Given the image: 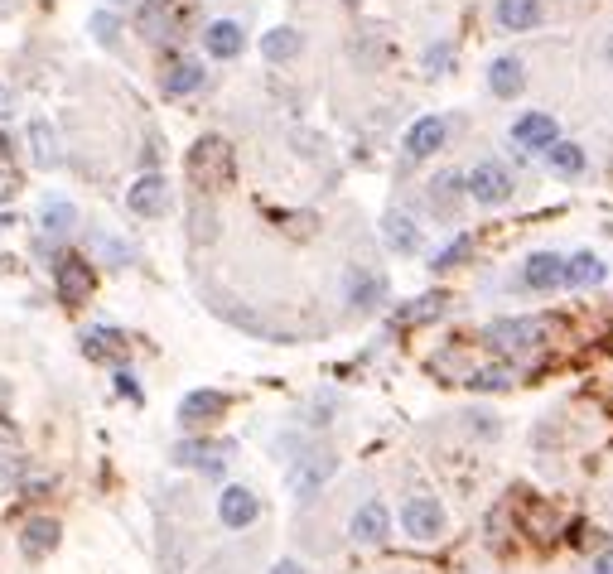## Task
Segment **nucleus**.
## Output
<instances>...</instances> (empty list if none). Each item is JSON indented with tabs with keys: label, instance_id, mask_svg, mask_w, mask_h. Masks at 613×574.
Listing matches in <instances>:
<instances>
[{
	"label": "nucleus",
	"instance_id": "1",
	"mask_svg": "<svg viewBox=\"0 0 613 574\" xmlns=\"http://www.w3.org/2000/svg\"><path fill=\"white\" fill-rule=\"evenodd\" d=\"M189 179L198 189H223L232 179V145L223 136H203L189 150Z\"/></svg>",
	"mask_w": 613,
	"mask_h": 574
},
{
	"label": "nucleus",
	"instance_id": "2",
	"mask_svg": "<svg viewBox=\"0 0 613 574\" xmlns=\"http://www.w3.org/2000/svg\"><path fill=\"white\" fill-rule=\"evenodd\" d=\"M54 285H58V300L68 304V309H78V304L92 300V290H97V271L87 266L83 256H58Z\"/></svg>",
	"mask_w": 613,
	"mask_h": 574
},
{
	"label": "nucleus",
	"instance_id": "3",
	"mask_svg": "<svg viewBox=\"0 0 613 574\" xmlns=\"http://www.w3.org/2000/svg\"><path fill=\"white\" fill-rule=\"evenodd\" d=\"M498 353H527V348H536L541 338H546V324L541 319H498V324H488V333H483Z\"/></svg>",
	"mask_w": 613,
	"mask_h": 574
},
{
	"label": "nucleus",
	"instance_id": "4",
	"mask_svg": "<svg viewBox=\"0 0 613 574\" xmlns=\"http://www.w3.org/2000/svg\"><path fill=\"white\" fill-rule=\"evenodd\" d=\"M126 208L136 218H165L169 213V179L165 174H140L136 184L126 189Z\"/></svg>",
	"mask_w": 613,
	"mask_h": 574
},
{
	"label": "nucleus",
	"instance_id": "5",
	"mask_svg": "<svg viewBox=\"0 0 613 574\" xmlns=\"http://www.w3.org/2000/svg\"><path fill=\"white\" fill-rule=\"evenodd\" d=\"M401 526H406V536H416V541H435V536L445 531V507H440L435 497H411V502L401 507Z\"/></svg>",
	"mask_w": 613,
	"mask_h": 574
},
{
	"label": "nucleus",
	"instance_id": "6",
	"mask_svg": "<svg viewBox=\"0 0 613 574\" xmlns=\"http://www.w3.org/2000/svg\"><path fill=\"white\" fill-rule=\"evenodd\" d=\"M464 193H474L478 203L498 208V203L512 198V174H507L502 164H474V174L464 179Z\"/></svg>",
	"mask_w": 613,
	"mask_h": 574
},
{
	"label": "nucleus",
	"instance_id": "7",
	"mask_svg": "<svg viewBox=\"0 0 613 574\" xmlns=\"http://www.w3.org/2000/svg\"><path fill=\"white\" fill-rule=\"evenodd\" d=\"M227 444H213V439H184V444H174V464L179 468H203L208 478H218L227 468Z\"/></svg>",
	"mask_w": 613,
	"mask_h": 574
},
{
	"label": "nucleus",
	"instance_id": "8",
	"mask_svg": "<svg viewBox=\"0 0 613 574\" xmlns=\"http://www.w3.org/2000/svg\"><path fill=\"white\" fill-rule=\"evenodd\" d=\"M256 517H261V497H256V492L223 488V497H218V521H223L227 531H247Z\"/></svg>",
	"mask_w": 613,
	"mask_h": 574
},
{
	"label": "nucleus",
	"instance_id": "9",
	"mask_svg": "<svg viewBox=\"0 0 613 574\" xmlns=\"http://www.w3.org/2000/svg\"><path fill=\"white\" fill-rule=\"evenodd\" d=\"M348 531H353V541H363V546H382L391 536V512L372 497V502H363V507L353 512V526H348Z\"/></svg>",
	"mask_w": 613,
	"mask_h": 574
},
{
	"label": "nucleus",
	"instance_id": "10",
	"mask_svg": "<svg viewBox=\"0 0 613 574\" xmlns=\"http://www.w3.org/2000/svg\"><path fill=\"white\" fill-rule=\"evenodd\" d=\"M223 410H227V396L223 391H189L184 401H179V420L189 425V430H198V425H208V420H223Z\"/></svg>",
	"mask_w": 613,
	"mask_h": 574
},
{
	"label": "nucleus",
	"instance_id": "11",
	"mask_svg": "<svg viewBox=\"0 0 613 574\" xmlns=\"http://www.w3.org/2000/svg\"><path fill=\"white\" fill-rule=\"evenodd\" d=\"M58 536H63V526L54 517H29L25 531H20V550H25L29 560H44V555L58 550Z\"/></svg>",
	"mask_w": 613,
	"mask_h": 574
},
{
	"label": "nucleus",
	"instance_id": "12",
	"mask_svg": "<svg viewBox=\"0 0 613 574\" xmlns=\"http://www.w3.org/2000/svg\"><path fill=\"white\" fill-rule=\"evenodd\" d=\"M334 468H338L334 454H305L300 464L290 468V488H295V497H309L319 483H329V473H334Z\"/></svg>",
	"mask_w": 613,
	"mask_h": 574
},
{
	"label": "nucleus",
	"instance_id": "13",
	"mask_svg": "<svg viewBox=\"0 0 613 574\" xmlns=\"http://www.w3.org/2000/svg\"><path fill=\"white\" fill-rule=\"evenodd\" d=\"M382 300H387V280L377 271H367V266H353L348 271V304L353 309H377Z\"/></svg>",
	"mask_w": 613,
	"mask_h": 574
},
{
	"label": "nucleus",
	"instance_id": "14",
	"mask_svg": "<svg viewBox=\"0 0 613 574\" xmlns=\"http://www.w3.org/2000/svg\"><path fill=\"white\" fill-rule=\"evenodd\" d=\"M25 155L34 169H54L58 164V131L49 121H29L25 131Z\"/></svg>",
	"mask_w": 613,
	"mask_h": 574
},
{
	"label": "nucleus",
	"instance_id": "15",
	"mask_svg": "<svg viewBox=\"0 0 613 574\" xmlns=\"http://www.w3.org/2000/svg\"><path fill=\"white\" fill-rule=\"evenodd\" d=\"M242 44H247V34L237 20H213V25L203 29V49L213 58H237L242 54Z\"/></svg>",
	"mask_w": 613,
	"mask_h": 574
},
{
	"label": "nucleus",
	"instance_id": "16",
	"mask_svg": "<svg viewBox=\"0 0 613 574\" xmlns=\"http://www.w3.org/2000/svg\"><path fill=\"white\" fill-rule=\"evenodd\" d=\"M440 145H445V121H440V116H420L416 126L406 131V155H411V160L435 155Z\"/></svg>",
	"mask_w": 613,
	"mask_h": 574
},
{
	"label": "nucleus",
	"instance_id": "17",
	"mask_svg": "<svg viewBox=\"0 0 613 574\" xmlns=\"http://www.w3.org/2000/svg\"><path fill=\"white\" fill-rule=\"evenodd\" d=\"M512 140L527 145V150H546V145L556 140V121H551L546 111H527V116L512 126Z\"/></svg>",
	"mask_w": 613,
	"mask_h": 574
},
{
	"label": "nucleus",
	"instance_id": "18",
	"mask_svg": "<svg viewBox=\"0 0 613 574\" xmlns=\"http://www.w3.org/2000/svg\"><path fill=\"white\" fill-rule=\"evenodd\" d=\"M527 280L531 290H556V285H565V261H560L556 251H536L527 261Z\"/></svg>",
	"mask_w": 613,
	"mask_h": 574
},
{
	"label": "nucleus",
	"instance_id": "19",
	"mask_svg": "<svg viewBox=\"0 0 613 574\" xmlns=\"http://www.w3.org/2000/svg\"><path fill=\"white\" fill-rule=\"evenodd\" d=\"M382 237H387V246L396 256H416L420 251V232L406 213H387V218H382Z\"/></svg>",
	"mask_w": 613,
	"mask_h": 574
},
{
	"label": "nucleus",
	"instance_id": "20",
	"mask_svg": "<svg viewBox=\"0 0 613 574\" xmlns=\"http://www.w3.org/2000/svg\"><path fill=\"white\" fill-rule=\"evenodd\" d=\"M83 353L92 357V362L121 357V353H126V333H121V328H107V324L87 328V333H83Z\"/></svg>",
	"mask_w": 613,
	"mask_h": 574
},
{
	"label": "nucleus",
	"instance_id": "21",
	"mask_svg": "<svg viewBox=\"0 0 613 574\" xmlns=\"http://www.w3.org/2000/svg\"><path fill=\"white\" fill-rule=\"evenodd\" d=\"M169 25H174V0H145L136 15V29L145 39H169Z\"/></svg>",
	"mask_w": 613,
	"mask_h": 574
},
{
	"label": "nucleus",
	"instance_id": "22",
	"mask_svg": "<svg viewBox=\"0 0 613 574\" xmlns=\"http://www.w3.org/2000/svg\"><path fill=\"white\" fill-rule=\"evenodd\" d=\"M498 25L522 34V29L541 25V0H498Z\"/></svg>",
	"mask_w": 613,
	"mask_h": 574
},
{
	"label": "nucleus",
	"instance_id": "23",
	"mask_svg": "<svg viewBox=\"0 0 613 574\" xmlns=\"http://www.w3.org/2000/svg\"><path fill=\"white\" fill-rule=\"evenodd\" d=\"M459 198H464V174H440V179L430 184V208H435L440 218H454V213H459Z\"/></svg>",
	"mask_w": 613,
	"mask_h": 574
},
{
	"label": "nucleus",
	"instance_id": "24",
	"mask_svg": "<svg viewBox=\"0 0 613 574\" xmlns=\"http://www.w3.org/2000/svg\"><path fill=\"white\" fill-rule=\"evenodd\" d=\"M73 222H78V208H73L68 198H44V208H39V227H44L49 237H68V232H73Z\"/></svg>",
	"mask_w": 613,
	"mask_h": 574
},
{
	"label": "nucleus",
	"instance_id": "25",
	"mask_svg": "<svg viewBox=\"0 0 613 574\" xmlns=\"http://www.w3.org/2000/svg\"><path fill=\"white\" fill-rule=\"evenodd\" d=\"M300 49H305V34H300V29H290V25L271 29V34L261 39V54L271 58V63H285V58H295Z\"/></svg>",
	"mask_w": 613,
	"mask_h": 574
},
{
	"label": "nucleus",
	"instance_id": "26",
	"mask_svg": "<svg viewBox=\"0 0 613 574\" xmlns=\"http://www.w3.org/2000/svg\"><path fill=\"white\" fill-rule=\"evenodd\" d=\"M203 87V63H194V58H184V63H174L165 73V97H189V92H198Z\"/></svg>",
	"mask_w": 613,
	"mask_h": 574
},
{
	"label": "nucleus",
	"instance_id": "27",
	"mask_svg": "<svg viewBox=\"0 0 613 574\" xmlns=\"http://www.w3.org/2000/svg\"><path fill=\"white\" fill-rule=\"evenodd\" d=\"M522 63L517 58H493V68H488V87L498 92V97H517L522 92Z\"/></svg>",
	"mask_w": 613,
	"mask_h": 574
},
{
	"label": "nucleus",
	"instance_id": "28",
	"mask_svg": "<svg viewBox=\"0 0 613 574\" xmlns=\"http://www.w3.org/2000/svg\"><path fill=\"white\" fill-rule=\"evenodd\" d=\"M599 280H604V261H599V256L580 251V256H570V261H565V285L589 290V285H599Z\"/></svg>",
	"mask_w": 613,
	"mask_h": 574
},
{
	"label": "nucleus",
	"instance_id": "29",
	"mask_svg": "<svg viewBox=\"0 0 613 574\" xmlns=\"http://www.w3.org/2000/svg\"><path fill=\"white\" fill-rule=\"evenodd\" d=\"M546 160H551L556 174H580V169H585V150L570 145V140H551V145H546Z\"/></svg>",
	"mask_w": 613,
	"mask_h": 574
},
{
	"label": "nucleus",
	"instance_id": "30",
	"mask_svg": "<svg viewBox=\"0 0 613 574\" xmlns=\"http://www.w3.org/2000/svg\"><path fill=\"white\" fill-rule=\"evenodd\" d=\"M445 295H420L411 309H401V324H425V319H440L445 314Z\"/></svg>",
	"mask_w": 613,
	"mask_h": 574
},
{
	"label": "nucleus",
	"instance_id": "31",
	"mask_svg": "<svg viewBox=\"0 0 613 574\" xmlns=\"http://www.w3.org/2000/svg\"><path fill=\"white\" fill-rule=\"evenodd\" d=\"M512 382H517V372H512V367H478L474 377H469L474 391H507Z\"/></svg>",
	"mask_w": 613,
	"mask_h": 574
},
{
	"label": "nucleus",
	"instance_id": "32",
	"mask_svg": "<svg viewBox=\"0 0 613 574\" xmlns=\"http://www.w3.org/2000/svg\"><path fill=\"white\" fill-rule=\"evenodd\" d=\"M469 246H474V237H454L445 251H435V271H449V266H459V261L469 256Z\"/></svg>",
	"mask_w": 613,
	"mask_h": 574
},
{
	"label": "nucleus",
	"instance_id": "33",
	"mask_svg": "<svg viewBox=\"0 0 613 574\" xmlns=\"http://www.w3.org/2000/svg\"><path fill=\"white\" fill-rule=\"evenodd\" d=\"M218 227H213V213L208 208H194V242H213Z\"/></svg>",
	"mask_w": 613,
	"mask_h": 574
},
{
	"label": "nucleus",
	"instance_id": "34",
	"mask_svg": "<svg viewBox=\"0 0 613 574\" xmlns=\"http://www.w3.org/2000/svg\"><path fill=\"white\" fill-rule=\"evenodd\" d=\"M116 15H107V10H102V15H92V34H97V39H102V44H116Z\"/></svg>",
	"mask_w": 613,
	"mask_h": 574
},
{
	"label": "nucleus",
	"instance_id": "35",
	"mask_svg": "<svg viewBox=\"0 0 613 574\" xmlns=\"http://www.w3.org/2000/svg\"><path fill=\"white\" fill-rule=\"evenodd\" d=\"M97 251H102V256H112L116 266H131V246L112 242V237H97Z\"/></svg>",
	"mask_w": 613,
	"mask_h": 574
},
{
	"label": "nucleus",
	"instance_id": "36",
	"mask_svg": "<svg viewBox=\"0 0 613 574\" xmlns=\"http://www.w3.org/2000/svg\"><path fill=\"white\" fill-rule=\"evenodd\" d=\"M20 193V174L15 169H0V203H10Z\"/></svg>",
	"mask_w": 613,
	"mask_h": 574
},
{
	"label": "nucleus",
	"instance_id": "37",
	"mask_svg": "<svg viewBox=\"0 0 613 574\" xmlns=\"http://www.w3.org/2000/svg\"><path fill=\"white\" fill-rule=\"evenodd\" d=\"M10 111H15V97H10V87H5V82H0V121H5V116H10Z\"/></svg>",
	"mask_w": 613,
	"mask_h": 574
},
{
	"label": "nucleus",
	"instance_id": "38",
	"mask_svg": "<svg viewBox=\"0 0 613 574\" xmlns=\"http://www.w3.org/2000/svg\"><path fill=\"white\" fill-rule=\"evenodd\" d=\"M594 574H613V550H604V555L594 560Z\"/></svg>",
	"mask_w": 613,
	"mask_h": 574
},
{
	"label": "nucleus",
	"instance_id": "39",
	"mask_svg": "<svg viewBox=\"0 0 613 574\" xmlns=\"http://www.w3.org/2000/svg\"><path fill=\"white\" fill-rule=\"evenodd\" d=\"M271 574H305V565H300V560H280Z\"/></svg>",
	"mask_w": 613,
	"mask_h": 574
},
{
	"label": "nucleus",
	"instance_id": "40",
	"mask_svg": "<svg viewBox=\"0 0 613 574\" xmlns=\"http://www.w3.org/2000/svg\"><path fill=\"white\" fill-rule=\"evenodd\" d=\"M116 386H121L126 396H140V391H136V377H131V372H121V377H116Z\"/></svg>",
	"mask_w": 613,
	"mask_h": 574
},
{
	"label": "nucleus",
	"instance_id": "41",
	"mask_svg": "<svg viewBox=\"0 0 613 574\" xmlns=\"http://www.w3.org/2000/svg\"><path fill=\"white\" fill-rule=\"evenodd\" d=\"M10 150H15V145H10V136H5V131H0V160H5V155H10Z\"/></svg>",
	"mask_w": 613,
	"mask_h": 574
},
{
	"label": "nucleus",
	"instance_id": "42",
	"mask_svg": "<svg viewBox=\"0 0 613 574\" xmlns=\"http://www.w3.org/2000/svg\"><path fill=\"white\" fill-rule=\"evenodd\" d=\"M5 227H15V222H10V218H0V232H5Z\"/></svg>",
	"mask_w": 613,
	"mask_h": 574
},
{
	"label": "nucleus",
	"instance_id": "43",
	"mask_svg": "<svg viewBox=\"0 0 613 574\" xmlns=\"http://www.w3.org/2000/svg\"><path fill=\"white\" fill-rule=\"evenodd\" d=\"M107 5H126V0H107Z\"/></svg>",
	"mask_w": 613,
	"mask_h": 574
},
{
	"label": "nucleus",
	"instance_id": "44",
	"mask_svg": "<svg viewBox=\"0 0 613 574\" xmlns=\"http://www.w3.org/2000/svg\"><path fill=\"white\" fill-rule=\"evenodd\" d=\"M609 58H613V44H609Z\"/></svg>",
	"mask_w": 613,
	"mask_h": 574
},
{
	"label": "nucleus",
	"instance_id": "45",
	"mask_svg": "<svg viewBox=\"0 0 613 574\" xmlns=\"http://www.w3.org/2000/svg\"><path fill=\"white\" fill-rule=\"evenodd\" d=\"M348 5H358V0H348Z\"/></svg>",
	"mask_w": 613,
	"mask_h": 574
}]
</instances>
